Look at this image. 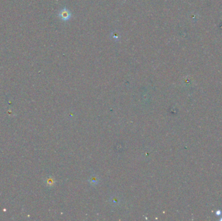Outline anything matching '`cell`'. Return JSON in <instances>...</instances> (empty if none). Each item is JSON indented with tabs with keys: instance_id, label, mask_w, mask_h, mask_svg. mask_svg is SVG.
<instances>
[{
	"instance_id": "6da1fadb",
	"label": "cell",
	"mask_w": 222,
	"mask_h": 221,
	"mask_svg": "<svg viewBox=\"0 0 222 221\" xmlns=\"http://www.w3.org/2000/svg\"><path fill=\"white\" fill-rule=\"evenodd\" d=\"M59 17L61 18V19L63 21H68L71 17V13L67 9H63V10H61L60 11L59 14Z\"/></svg>"
}]
</instances>
